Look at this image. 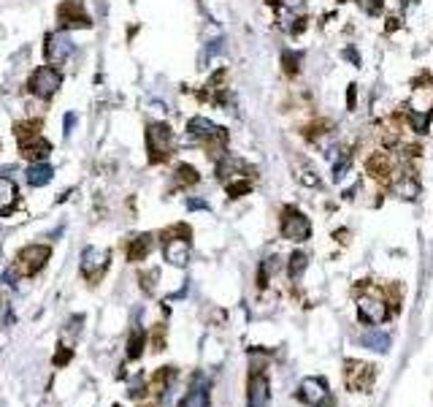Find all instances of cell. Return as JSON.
Here are the masks:
<instances>
[{
  "label": "cell",
  "instance_id": "6da1fadb",
  "mask_svg": "<svg viewBox=\"0 0 433 407\" xmlns=\"http://www.w3.org/2000/svg\"><path fill=\"white\" fill-rule=\"evenodd\" d=\"M357 315L363 323L368 326H379V323H388L392 310H390V296L388 291L366 282L357 288Z\"/></svg>",
  "mask_w": 433,
  "mask_h": 407
},
{
  "label": "cell",
  "instance_id": "7a4b0ae2",
  "mask_svg": "<svg viewBox=\"0 0 433 407\" xmlns=\"http://www.w3.org/2000/svg\"><path fill=\"white\" fill-rule=\"evenodd\" d=\"M374 380H377V366L366 362H357V359H349L344 362V386L355 394H368L374 388Z\"/></svg>",
  "mask_w": 433,
  "mask_h": 407
},
{
  "label": "cell",
  "instance_id": "3957f363",
  "mask_svg": "<svg viewBox=\"0 0 433 407\" xmlns=\"http://www.w3.org/2000/svg\"><path fill=\"white\" fill-rule=\"evenodd\" d=\"M431 114H433V85L417 87V90L412 92V101H409V123L417 131H425Z\"/></svg>",
  "mask_w": 433,
  "mask_h": 407
},
{
  "label": "cell",
  "instance_id": "277c9868",
  "mask_svg": "<svg viewBox=\"0 0 433 407\" xmlns=\"http://www.w3.org/2000/svg\"><path fill=\"white\" fill-rule=\"evenodd\" d=\"M173 144H176V138H173L168 123H152L146 128V147L152 152V160H166L171 155Z\"/></svg>",
  "mask_w": 433,
  "mask_h": 407
},
{
  "label": "cell",
  "instance_id": "5b68a950",
  "mask_svg": "<svg viewBox=\"0 0 433 407\" xmlns=\"http://www.w3.org/2000/svg\"><path fill=\"white\" fill-rule=\"evenodd\" d=\"M60 85H63V76H60V71L54 68V65H41V68H36L33 71V76H30V92L36 95V98H41V101H49L54 92L60 90Z\"/></svg>",
  "mask_w": 433,
  "mask_h": 407
},
{
  "label": "cell",
  "instance_id": "8992f818",
  "mask_svg": "<svg viewBox=\"0 0 433 407\" xmlns=\"http://www.w3.org/2000/svg\"><path fill=\"white\" fill-rule=\"evenodd\" d=\"M49 255H52V250L46 247V244H27L19 255H16V274H25V277H30V274H36V271H41L46 267V261H49Z\"/></svg>",
  "mask_w": 433,
  "mask_h": 407
},
{
  "label": "cell",
  "instance_id": "52a82bcc",
  "mask_svg": "<svg viewBox=\"0 0 433 407\" xmlns=\"http://www.w3.org/2000/svg\"><path fill=\"white\" fill-rule=\"evenodd\" d=\"M282 236L290 239V242H306L311 236V223L309 218L298 212L296 207H287L285 209V218H282Z\"/></svg>",
  "mask_w": 433,
  "mask_h": 407
},
{
  "label": "cell",
  "instance_id": "ba28073f",
  "mask_svg": "<svg viewBox=\"0 0 433 407\" xmlns=\"http://www.w3.org/2000/svg\"><path fill=\"white\" fill-rule=\"evenodd\" d=\"M190 231L184 233V231H179V236H168L166 239V244H163V258L171 264V267H187V261H190Z\"/></svg>",
  "mask_w": 433,
  "mask_h": 407
},
{
  "label": "cell",
  "instance_id": "9c48e42d",
  "mask_svg": "<svg viewBox=\"0 0 433 407\" xmlns=\"http://www.w3.org/2000/svg\"><path fill=\"white\" fill-rule=\"evenodd\" d=\"M298 399L309 407H322L331 399L328 383L322 377H306L301 386H298Z\"/></svg>",
  "mask_w": 433,
  "mask_h": 407
},
{
  "label": "cell",
  "instance_id": "30bf717a",
  "mask_svg": "<svg viewBox=\"0 0 433 407\" xmlns=\"http://www.w3.org/2000/svg\"><path fill=\"white\" fill-rule=\"evenodd\" d=\"M74 49H76V44L71 41L68 33H52V36L46 39V60H49L52 65H63V63L74 54Z\"/></svg>",
  "mask_w": 433,
  "mask_h": 407
},
{
  "label": "cell",
  "instance_id": "8fae6325",
  "mask_svg": "<svg viewBox=\"0 0 433 407\" xmlns=\"http://www.w3.org/2000/svg\"><path fill=\"white\" fill-rule=\"evenodd\" d=\"M109 269V250L106 247H87L82 253V274L87 280H98Z\"/></svg>",
  "mask_w": 433,
  "mask_h": 407
},
{
  "label": "cell",
  "instance_id": "7c38bea8",
  "mask_svg": "<svg viewBox=\"0 0 433 407\" xmlns=\"http://www.w3.org/2000/svg\"><path fill=\"white\" fill-rule=\"evenodd\" d=\"M271 391H268V377L263 369L249 372V391H247V407H268Z\"/></svg>",
  "mask_w": 433,
  "mask_h": 407
},
{
  "label": "cell",
  "instance_id": "4fadbf2b",
  "mask_svg": "<svg viewBox=\"0 0 433 407\" xmlns=\"http://www.w3.org/2000/svg\"><path fill=\"white\" fill-rule=\"evenodd\" d=\"M57 19H60V25H63V28H68V30L89 28V19L85 17V11H82V6H79V3H63V6H60V11H57Z\"/></svg>",
  "mask_w": 433,
  "mask_h": 407
},
{
  "label": "cell",
  "instance_id": "5bb4252c",
  "mask_svg": "<svg viewBox=\"0 0 433 407\" xmlns=\"http://www.w3.org/2000/svg\"><path fill=\"white\" fill-rule=\"evenodd\" d=\"M187 134L195 136V138H203V141H216V138H222V128H216L212 120H206V117H192L190 123H187Z\"/></svg>",
  "mask_w": 433,
  "mask_h": 407
},
{
  "label": "cell",
  "instance_id": "9a60e30c",
  "mask_svg": "<svg viewBox=\"0 0 433 407\" xmlns=\"http://www.w3.org/2000/svg\"><path fill=\"white\" fill-rule=\"evenodd\" d=\"M366 169H368V174L377 177V180H390V174H392V158H390V152H374V155L368 158Z\"/></svg>",
  "mask_w": 433,
  "mask_h": 407
},
{
  "label": "cell",
  "instance_id": "2e32d148",
  "mask_svg": "<svg viewBox=\"0 0 433 407\" xmlns=\"http://www.w3.org/2000/svg\"><path fill=\"white\" fill-rule=\"evenodd\" d=\"M52 177H54V169H52L46 160L33 163V166L25 171V180H27V185H33V187H43V185H49Z\"/></svg>",
  "mask_w": 433,
  "mask_h": 407
},
{
  "label": "cell",
  "instance_id": "e0dca14e",
  "mask_svg": "<svg viewBox=\"0 0 433 407\" xmlns=\"http://www.w3.org/2000/svg\"><path fill=\"white\" fill-rule=\"evenodd\" d=\"M179 407H212V402H209V386H203L201 377H195L192 391H187V397L181 399Z\"/></svg>",
  "mask_w": 433,
  "mask_h": 407
},
{
  "label": "cell",
  "instance_id": "ac0fdd59",
  "mask_svg": "<svg viewBox=\"0 0 433 407\" xmlns=\"http://www.w3.org/2000/svg\"><path fill=\"white\" fill-rule=\"evenodd\" d=\"M152 250V236L149 233H141V236H133L128 244V258L130 261H144Z\"/></svg>",
  "mask_w": 433,
  "mask_h": 407
},
{
  "label": "cell",
  "instance_id": "d6986e66",
  "mask_svg": "<svg viewBox=\"0 0 433 407\" xmlns=\"http://www.w3.org/2000/svg\"><path fill=\"white\" fill-rule=\"evenodd\" d=\"M14 204H16V182L0 177V215L8 212Z\"/></svg>",
  "mask_w": 433,
  "mask_h": 407
},
{
  "label": "cell",
  "instance_id": "ffe728a7",
  "mask_svg": "<svg viewBox=\"0 0 433 407\" xmlns=\"http://www.w3.org/2000/svg\"><path fill=\"white\" fill-rule=\"evenodd\" d=\"M173 380H176V369L173 366H160L155 375V388L163 394V402H168V391H171Z\"/></svg>",
  "mask_w": 433,
  "mask_h": 407
},
{
  "label": "cell",
  "instance_id": "44dd1931",
  "mask_svg": "<svg viewBox=\"0 0 433 407\" xmlns=\"http://www.w3.org/2000/svg\"><path fill=\"white\" fill-rule=\"evenodd\" d=\"M144 345H146V334H144L141 328H133L128 337V359L130 362H135V359L144 356Z\"/></svg>",
  "mask_w": 433,
  "mask_h": 407
},
{
  "label": "cell",
  "instance_id": "7402d4cb",
  "mask_svg": "<svg viewBox=\"0 0 433 407\" xmlns=\"http://www.w3.org/2000/svg\"><path fill=\"white\" fill-rule=\"evenodd\" d=\"M366 348H371V351H377V353H388L390 351V337L385 331H368L363 340H360Z\"/></svg>",
  "mask_w": 433,
  "mask_h": 407
},
{
  "label": "cell",
  "instance_id": "603a6c76",
  "mask_svg": "<svg viewBox=\"0 0 433 407\" xmlns=\"http://www.w3.org/2000/svg\"><path fill=\"white\" fill-rule=\"evenodd\" d=\"M306 264H309V258H306V253H293L290 255V264H287V274H290V280H301V274L306 271Z\"/></svg>",
  "mask_w": 433,
  "mask_h": 407
},
{
  "label": "cell",
  "instance_id": "cb8c5ba5",
  "mask_svg": "<svg viewBox=\"0 0 433 407\" xmlns=\"http://www.w3.org/2000/svg\"><path fill=\"white\" fill-rule=\"evenodd\" d=\"M392 193H398L401 198H414V193H417V185L412 182V177H401V180L392 185Z\"/></svg>",
  "mask_w": 433,
  "mask_h": 407
},
{
  "label": "cell",
  "instance_id": "d4e9b609",
  "mask_svg": "<svg viewBox=\"0 0 433 407\" xmlns=\"http://www.w3.org/2000/svg\"><path fill=\"white\" fill-rule=\"evenodd\" d=\"M276 269H279V258H276V255L263 261V269H260V274H258V285H260V288H265V285H268V277H271V274H274Z\"/></svg>",
  "mask_w": 433,
  "mask_h": 407
},
{
  "label": "cell",
  "instance_id": "484cf974",
  "mask_svg": "<svg viewBox=\"0 0 433 407\" xmlns=\"http://www.w3.org/2000/svg\"><path fill=\"white\" fill-rule=\"evenodd\" d=\"M16 317H14V310H11V304H8V299L5 296H0V328H5V326H11Z\"/></svg>",
  "mask_w": 433,
  "mask_h": 407
},
{
  "label": "cell",
  "instance_id": "4316f807",
  "mask_svg": "<svg viewBox=\"0 0 433 407\" xmlns=\"http://www.w3.org/2000/svg\"><path fill=\"white\" fill-rule=\"evenodd\" d=\"M176 180L181 182V185H195L198 182V171L192 166H179L176 169Z\"/></svg>",
  "mask_w": 433,
  "mask_h": 407
},
{
  "label": "cell",
  "instance_id": "83f0119b",
  "mask_svg": "<svg viewBox=\"0 0 433 407\" xmlns=\"http://www.w3.org/2000/svg\"><path fill=\"white\" fill-rule=\"evenodd\" d=\"M133 399H141V397H146V383H144V372H138L135 375V380L130 383V391H128Z\"/></svg>",
  "mask_w": 433,
  "mask_h": 407
},
{
  "label": "cell",
  "instance_id": "f1b7e54d",
  "mask_svg": "<svg viewBox=\"0 0 433 407\" xmlns=\"http://www.w3.org/2000/svg\"><path fill=\"white\" fill-rule=\"evenodd\" d=\"M163 348H166V326H160V323H157V326H155V331H152V351H155V353H160Z\"/></svg>",
  "mask_w": 433,
  "mask_h": 407
},
{
  "label": "cell",
  "instance_id": "f546056e",
  "mask_svg": "<svg viewBox=\"0 0 433 407\" xmlns=\"http://www.w3.org/2000/svg\"><path fill=\"white\" fill-rule=\"evenodd\" d=\"M71 356H74V351H71L68 345H60V351L54 353V359H52V364H54V366H65V364L71 362Z\"/></svg>",
  "mask_w": 433,
  "mask_h": 407
},
{
  "label": "cell",
  "instance_id": "4dcf8cb0",
  "mask_svg": "<svg viewBox=\"0 0 433 407\" xmlns=\"http://www.w3.org/2000/svg\"><path fill=\"white\" fill-rule=\"evenodd\" d=\"M187 209H190V212H201V209H209V201H203V198H187Z\"/></svg>",
  "mask_w": 433,
  "mask_h": 407
},
{
  "label": "cell",
  "instance_id": "1f68e13d",
  "mask_svg": "<svg viewBox=\"0 0 433 407\" xmlns=\"http://www.w3.org/2000/svg\"><path fill=\"white\" fill-rule=\"evenodd\" d=\"M155 277H157V271H149V274H146V277H144V274H141V288H144V291H146V293H152V291H155V282H152V280H155Z\"/></svg>",
  "mask_w": 433,
  "mask_h": 407
},
{
  "label": "cell",
  "instance_id": "d6a6232c",
  "mask_svg": "<svg viewBox=\"0 0 433 407\" xmlns=\"http://www.w3.org/2000/svg\"><path fill=\"white\" fill-rule=\"evenodd\" d=\"M279 8H287V11H301L303 8V0H276Z\"/></svg>",
  "mask_w": 433,
  "mask_h": 407
},
{
  "label": "cell",
  "instance_id": "836d02e7",
  "mask_svg": "<svg viewBox=\"0 0 433 407\" xmlns=\"http://www.w3.org/2000/svg\"><path fill=\"white\" fill-rule=\"evenodd\" d=\"M360 3H363V8L371 11V14H379V11H382V3H379V0H360Z\"/></svg>",
  "mask_w": 433,
  "mask_h": 407
},
{
  "label": "cell",
  "instance_id": "e575fe53",
  "mask_svg": "<svg viewBox=\"0 0 433 407\" xmlns=\"http://www.w3.org/2000/svg\"><path fill=\"white\" fill-rule=\"evenodd\" d=\"M74 125H76V114H74V112H68V114H65V136L74 134Z\"/></svg>",
  "mask_w": 433,
  "mask_h": 407
},
{
  "label": "cell",
  "instance_id": "d590c367",
  "mask_svg": "<svg viewBox=\"0 0 433 407\" xmlns=\"http://www.w3.org/2000/svg\"><path fill=\"white\" fill-rule=\"evenodd\" d=\"M114 407H122V405H114Z\"/></svg>",
  "mask_w": 433,
  "mask_h": 407
}]
</instances>
